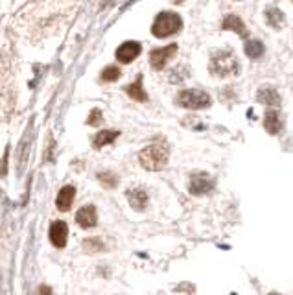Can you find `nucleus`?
Here are the masks:
<instances>
[{"instance_id": "1", "label": "nucleus", "mask_w": 293, "mask_h": 295, "mask_svg": "<svg viewBox=\"0 0 293 295\" xmlns=\"http://www.w3.org/2000/svg\"><path fill=\"white\" fill-rule=\"evenodd\" d=\"M168 155L170 152L166 144H152V146H146L138 154V163H140L144 170L159 172L168 165Z\"/></svg>"}, {"instance_id": "22", "label": "nucleus", "mask_w": 293, "mask_h": 295, "mask_svg": "<svg viewBox=\"0 0 293 295\" xmlns=\"http://www.w3.org/2000/svg\"><path fill=\"white\" fill-rule=\"evenodd\" d=\"M100 122H102V111H100V109H92V113L89 114L87 124H89V125H98Z\"/></svg>"}, {"instance_id": "23", "label": "nucleus", "mask_w": 293, "mask_h": 295, "mask_svg": "<svg viewBox=\"0 0 293 295\" xmlns=\"http://www.w3.org/2000/svg\"><path fill=\"white\" fill-rule=\"evenodd\" d=\"M37 295H54V293H52V289L48 288V286H41L39 291H37Z\"/></svg>"}, {"instance_id": "21", "label": "nucleus", "mask_w": 293, "mask_h": 295, "mask_svg": "<svg viewBox=\"0 0 293 295\" xmlns=\"http://www.w3.org/2000/svg\"><path fill=\"white\" fill-rule=\"evenodd\" d=\"M120 68L118 67H107L102 70V80L103 81H116L120 78Z\"/></svg>"}, {"instance_id": "12", "label": "nucleus", "mask_w": 293, "mask_h": 295, "mask_svg": "<svg viewBox=\"0 0 293 295\" xmlns=\"http://www.w3.org/2000/svg\"><path fill=\"white\" fill-rule=\"evenodd\" d=\"M256 100L264 105H269V107H278L280 105V96L276 89L273 87H262L258 92H256Z\"/></svg>"}, {"instance_id": "5", "label": "nucleus", "mask_w": 293, "mask_h": 295, "mask_svg": "<svg viewBox=\"0 0 293 295\" xmlns=\"http://www.w3.org/2000/svg\"><path fill=\"white\" fill-rule=\"evenodd\" d=\"M216 183L214 179L205 174V172H198V174H192L190 183H188V190L194 196H205V194H210L214 190Z\"/></svg>"}, {"instance_id": "8", "label": "nucleus", "mask_w": 293, "mask_h": 295, "mask_svg": "<svg viewBox=\"0 0 293 295\" xmlns=\"http://www.w3.org/2000/svg\"><path fill=\"white\" fill-rule=\"evenodd\" d=\"M48 236H50L52 245H56V247H65V245H67V238H68V225L65 221H54L50 225Z\"/></svg>"}, {"instance_id": "24", "label": "nucleus", "mask_w": 293, "mask_h": 295, "mask_svg": "<svg viewBox=\"0 0 293 295\" xmlns=\"http://www.w3.org/2000/svg\"><path fill=\"white\" fill-rule=\"evenodd\" d=\"M269 295H278V293H269Z\"/></svg>"}, {"instance_id": "19", "label": "nucleus", "mask_w": 293, "mask_h": 295, "mask_svg": "<svg viewBox=\"0 0 293 295\" xmlns=\"http://www.w3.org/2000/svg\"><path fill=\"white\" fill-rule=\"evenodd\" d=\"M98 181L102 183V187L105 188H114L118 185V176L113 172H100L98 174Z\"/></svg>"}, {"instance_id": "10", "label": "nucleus", "mask_w": 293, "mask_h": 295, "mask_svg": "<svg viewBox=\"0 0 293 295\" xmlns=\"http://www.w3.org/2000/svg\"><path fill=\"white\" fill-rule=\"evenodd\" d=\"M74 196H76V188H74L72 185H65V187L59 190V194H57L56 207L61 210V212L70 210V207H72V203H74Z\"/></svg>"}, {"instance_id": "11", "label": "nucleus", "mask_w": 293, "mask_h": 295, "mask_svg": "<svg viewBox=\"0 0 293 295\" xmlns=\"http://www.w3.org/2000/svg\"><path fill=\"white\" fill-rule=\"evenodd\" d=\"M125 196H127V201H129V205L135 210H144L148 207L146 190H142V188H129L125 192Z\"/></svg>"}, {"instance_id": "20", "label": "nucleus", "mask_w": 293, "mask_h": 295, "mask_svg": "<svg viewBox=\"0 0 293 295\" xmlns=\"http://www.w3.org/2000/svg\"><path fill=\"white\" fill-rule=\"evenodd\" d=\"M83 249L87 253H98V251H103V244L100 238H87L83 244Z\"/></svg>"}, {"instance_id": "14", "label": "nucleus", "mask_w": 293, "mask_h": 295, "mask_svg": "<svg viewBox=\"0 0 293 295\" xmlns=\"http://www.w3.org/2000/svg\"><path fill=\"white\" fill-rule=\"evenodd\" d=\"M223 30H232V32H236L240 37H247L249 35L245 24L242 23V19L238 17V15H227L225 21H223Z\"/></svg>"}, {"instance_id": "15", "label": "nucleus", "mask_w": 293, "mask_h": 295, "mask_svg": "<svg viewBox=\"0 0 293 295\" xmlns=\"http://www.w3.org/2000/svg\"><path fill=\"white\" fill-rule=\"evenodd\" d=\"M118 135L120 133L118 131H114V129H103V131H100V133H96L94 135V138H92V146L100 150V147L107 146V144H113Z\"/></svg>"}, {"instance_id": "3", "label": "nucleus", "mask_w": 293, "mask_h": 295, "mask_svg": "<svg viewBox=\"0 0 293 295\" xmlns=\"http://www.w3.org/2000/svg\"><path fill=\"white\" fill-rule=\"evenodd\" d=\"M210 74L212 76H220V78H225V76H234L238 72V59L232 52H216L212 59H210Z\"/></svg>"}, {"instance_id": "9", "label": "nucleus", "mask_w": 293, "mask_h": 295, "mask_svg": "<svg viewBox=\"0 0 293 295\" xmlns=\"http://www.w3.org/2000/svg\"><path fill=\"white\" fill-rule=\"evenodd\" d=\"M76 223L81 225L83 229H90L94 227L98 223V214H96V207L94 205H85L78 210L76 214Z\"/></svg>"}, {"instance_id": "17", "label": "nucleus", "mask_w": 293, "mask_h": 295, "mask_svg": "<svg viewBox=\"0 0 293 295\" xmlns=\"http://www.w3.org/2000/svg\"><path fill=\"white\" fill-rule=\"evenodd\" d=\"M265 21H267V24L269 26H273V28H280L282 24H284V13L280 12V10H276V8H267L265 10Z\"/></svg>"}, {"instance_id": "13", "label": "nucleus", "mask_w": 293, "mask_h": 295, "mask_svg": "<svg viewBox=\"0 0 293 295\" xmlns=\"http://www.w3.org/2000/svg\"><path fill=\"white\" fill-rule=\"evenodd\" d=\"M264 127H265V131H267L269 135H276V133H280L282 118H280V114H278V111H275V109H269V111L265 113Z\"/></svg>"}, {"instance_id": "6", "label": "nucleus", "mask_w": 293, "mask_h": 295, "mask_svg": "<svg viewBox=\"0 0 293 295\" xmlns=\"http://www.w3.org/2000/svg\"><path fill=\"white\" fill-rule=\"evenodd\" d=\"M175 52H177V45H168V46H163V48L152 50V54H150V65H152V68L163 70L166 67V63L175 56Z\"/></svg>"}, {"instance_id": "4", "label": "nucleus", "mask_w": 293, "mask_h": 295, "mask_svg": "<svg viewBox=\"0 0 293 295\" xmlns=\"http://www.w3.org/2000/svg\"><path fill=\"white\" fill-rule=\"evenodd\" d=\"M212 103V98L207 94L205 91H199V89H186V91H181L177 94V105L185 109H207L210 107Z\"/></svg>"}, {"instance_id": "7", "label": "nucleus", "mask_w": 293, "mask_h": 295, "mask_svg": "<svg viewBox=\"0 0 293 295\" xmlns=\"http://www.w3.org/2000/svg\"><path fill=\"white\" fill-rule=\"evenodd\" d=\"M142 52V46L140 43H136V41H127V43H124V45H120L118 48H116V59H118L120 63H131L133 59H136L138 57V54Z\"/></svg>"}, {"instance_id": "18", "label": "nucleus", "mask_w": 293, "mask_h": 295, "mask_svg": "<svg viewBox=\"0 0 293 295\" xmlns=\"http://www.w3.org/2000/svg\"><path fill=\"white\" fill-rule=\"evenodd\" d=\"M243 50H245V56L251 57V59H260V57L264 56V45L260 43V41H247L245 46H243Z\"/></svg>"}, {"instance_id": "16", "label": "nucleus", "mask_w": 293, "mask_h": 295, "mask_svg": "<svg viewBox=\"0 0 293 295\" xmlns=\"http://www.w3.org/2000/svg\"><path fill=\"white\" fill-rule=\"evenodd\" d=\"M125 92H127L133 100H136V102H146L148 100V94H146V91H144V87H142V78H138V80L133 81L131 85L125 87Z\"/></svg>"}, {"instance_id": "2", "label": "nucleus", "mask_w": 293, "mask_h": 295, "mask_svg": "<svg viewBox=\"0 0 293 295\" xmlns=\"http://www.w3.org/2000/svg\"><path fill=\"white\" fill-rule=\"evenodd\" d=\"M183 28V21L177 13L172 12H163L159 13L155 23L152 26V34L159 39H164V37H170V35L177 34L179 30Z\"/></svg>"}]
</instances>
